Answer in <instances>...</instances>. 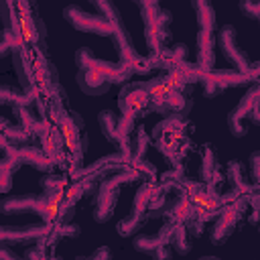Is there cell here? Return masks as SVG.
<instances>
[{
  "instance_id": "6da1fadb",
  "label": "cell",
  "mask_w": 260,
  "mask_h": 260,
  "mask_svg": "<svg viewBox=\"0 0 260 260\" xmlns=\"http://www.w3.org/2000/svg\"><path fill=\"white\" fill-rule=\"evenodd\" d=\"M63 16L73 28H77L81 32H91V35H100V37H112L114 35V24L108 18H104L102 14L93 16L89 12H83L79 6H73V4L67 6L63 10Z\"/></svg>"
},
{
  "instance_id": "7a4b0ae2",
  "label": "cell",
  "mask_w": 260,
  "mask_h": 260,
  "mask_svg": "<svg viewBox=\"0 0 260 260\" xmlns=\"http://www.w3.org/2000/svg\"><path fill=\"white\" fill-rule=\"evenodd\" d=\"M217 45H219L223 57L234 65V69H238V71L250 75L252 67H250L246 55L240 51V47H238V43H236V28H234L232 24H225V26L219 28V32H217Z\"/></svg>"
},
{
  "instance_id": "3957f363",
  "label": "cell",
  "mask_w": 260,
  "mask_h": 260,
  "mask_svg": "<svg viewBox=\"0 0 260 260\" xmlns=\"http://www.w3.org/2000/svg\"><path fill=\"white\" fill-rule=\"evenodd\" d=\"M118 106L122 114H136L144 108L150 106V91L146 87V83L142 81H132L128 85L122 87L120 98H118Z\"/></svg>"
},
{
  "instance_id": "277c9868",
  "label": "cell",
  "mask_w": 260,
  "mask_h": 260,
  "mask_svg": "<svg viewBox=\"0 0 260 260\" xmlns=\"http://www.w3.org/2000/svg\"><path fill=\"white\" fill-rule=\"evenodd\" d=\"M258 102H260V85L252 87V89L242 98V102L230 112V116H228V126H230V132H232L236 138H240V136L246 134L248 128H246L244 120L250 116L252 108H254Z\"/></svg>"
},
{
  "instance_id": "5b68a950",
  "label": "cell",
  "mask_w": 260,
  "mask_h": 260,
  "mask_svg": "<svg viewBox=\"0 0 260 260\" xmlns=\"http://www.w3.org/2000/svg\"><path fill=\"white\" fill-rule=\"evenodd\" d=\"M75 61H77L79 69H81V67L102 69V71H106L114 81H126V79L130 77V73H132L124 63H110V61H104V59H95L93 53H91L89 49H85V47L75 53Z\"/></svg>"
},
{
  "instance_id": "8992f818",
  "label": "cell",
  "mask_w": 260,
  "mask_h": 260,
  "mask_svg": "<svg viewBox=\"0 0 260 260\" xmlns=\"http://www.w3.org/2000/svg\"><path fill=\"white\" fill-rule=\"evenodd\" d=\"M112 77L102 71V69H93V67H81L77 73V85L87 93V95H102L110 89L112 85Z\"/></svg>"
},
{
  "instance_id": "52a82bcc",
  "label": "cell",
  "mask_w": 260,
  "mask_h": 260,
  "mask_svg": "<svg viewBox=\"0 0 260 260\" xmlns=\"http://www.w3.org/2000/svg\"><path fill=\"white\" fill-rule=\"evenodd\" d=\"M217 39L213 35V30H201L197 32V65L203 71H211L215 55H213V47H215Z\"/></svg>"
},
{
  "instance_id": "ba28073f",
  "label": "cell",
  "mask_w": 260,
  "mask_h": 260,
  "mask_svg": "<svg viewBox=\"0 0 260 260\" xmlns=\"http://www.w3.org/2000/svg\"><path fill=\"white\" fill-rule=\"evenodd\" d=\"M116 207V191L112 183H102L100 187V195L95 197V205H93V217L98 221H108L112 217V211Z\"/></svg>"
},
{
  "instance_id": "9c48e42d",
  "label": "cell",
  "mask_w": 260,
  "mask_h": 260,
  "mask_svg": "<svg viewBox=\"0 0 260 260\" xmlns=\"http://www.w3.org/2000/svg\"><path fill=\"white\" fill-rule=\"evenodd\" d=\"M18 26H20V32H22V37H24V43L26 45H43V41H45V24L37 18V16H32V14H22L20 18H18Z\"/></svg>"
},
{
  "instance_id": "30bf717a",
  "label": "cell",
  "mask_w": 260,
  "mask_h": 260,
  "mask_svg": "<svg viewBox=\"0 0 260 260\" xmlns=\"http://www.w3.org/2000/svg\"><path fill=\"white\" fill-rule=\"evenodd\" d=\"M236 219H238V209L236 207H230V209H225L221 215H219V219L215 221V225L211 228V242L213 244H221V242H225L228 240V236L234 232V228H236Z\"/></svg>"
},
{
  "instance_id": "8fae6325",
  "label": "cell",
  "mask_w": 260,
  "mask_h": 260,
  "mask_svg": "<svg viewBox=\"0 0 260 260\" xmlns=\"http://www.w3.org/2000/svg\"><path fill=\"white\" fill-rule=\"evenodd\" d=\"M16 156L20 158V162L32 165L39 171H47L51 167V156L45 152V148H37V146H20L16 148Z\"/></svg>"
},
{
  "instance_id": "7c38bea8",
  "label": "cell",
  "mask_w": 260,
  "mask_h": 260,
  "mask_svg": "<svg viewBox=\"0 0 260 260\" xmlns=\"http://www.w3.org/2000/svg\"><path fill=\"white\" fill-rule=\"evenodd\" d=\"M47 232V228L43 225H24L22 230H10V228H4L2 230V240L4 244H10V242H28L32 238H41L43 234Z\"/></svg>"
},
{
  "instance_id": "4fadbf2b",
  "label": "cell",
  "mask_w": 260,
  "mask_h": 260,
  "mask_svg": "<svg viewBox=\"0 0 260 260\" xmlns=\"http://www.w3.org/2000/svg\"><path fill=\"white\" fill-rule=\"evenodd\" d=\"M211 79H213V83L219 87V89H223V87H234V85H242V83H246V79H250V75H246V73H242V71H205Z\"/></svg>"
},
{
  "instance_id": "5bb4252c",
  "label": "cell",
  "mask_w": 260,
  "mask_h": 260,
  "mask_svg": "<svg viewBox=\"0 0 260 260\" xmlns=\"http://www.w3.org/2000/svg\"><path fill=\"white\" fill-rule=\"evenodd\" d=\"M158 112H169V114H179L185 116L191 110V100L185 98L181 91H171V95L156 108Z\"/></svg>"
},
{
  "instance_id": "9a60e30c",
  "label": "cell",
  "mask_w": 260,
  "mask_h": 260,
  "mask_svg": "<svg viewBox=\"0 0 260 260\" xmlns=\"http://www.w3.org/2000/svg\"><path fill=\"white\" fill-rule=\"evenodd\" d=\"M41 197H8L2 201L4 213H22V211H37Z\"/></svg>"
},
{
  "instance_id": "2e32d148",
  "label": "cell",
  "mask_w": 260,
  "mask_h": 260,
  "mask_svg": "<svg viewBox=\"0 0 260 260\" xmlns=\"http://www.w3.org/2000/svg\"><path fill=\"white\" fill-rule=\"evenodd\" d=\"M81 130H83V120H81L79 114L69 112V114H63L59 118V132H61L63 140L73 138V136H79Z\"/></svg>"
},
{
  "instance_id": "e0dca14e",
  "label": "cell",
  "mask_w": 260,
  "mask_h": 260,
  "mask_svg": "<svg viewBox=\"0 0 260 260\" xmlns=\"http://www.w3.org/2000/svg\"><path fill=\"white\" fill-rule=\"evenodd\" d=\"M98 120H100V128L104 132V136L110 142H120L122 140V136H120V118H116L114 112L104 110Z\"/></svg>"
},
{
  "instance_id": "ac0fdd59",
  "label": "cell",
  "mask_w": 260,
  "mask_h": 260,
  "mask_svg": "<svg viewBox=\"0 0 260 260\" xmlns=\"http://www.w3.org/2000/svg\"><path fill=\"white\" fill-rule=\"evenodd\" d=\"M165 246V238L162 234L160 236H138L134 240V248L138 252H148V254H154L158 248Z\"/></svg>"
},
{
  "instance_id": "d6986e66",
  "label": "cell",
  "mask_w": 260,
  "mask_h": 260,
  "mask_svg": "<svg viewBox=\"0 0 260 260\" xmlns=\"http://www.w3.org/2000/svg\"><path fill=\"white\" fill-rule=\"evenodd\" d=\"M195 12H197V24L201 30H213L215 28V10L211 4H205Z\"/></svg>"
},
{
  "instance_id": "ffe728a7",
  "label": "cell",
  "mask_w": 260,
  "mask_h": 260,
  "mask_svg": "<svg viewBox=\"0 0 260 260\" xmlns=\"http://www.w3.org/2000/svg\"><path fill=\"white\" fill-rule=\"evenodd\" d=\"M228 177L236 185V189H240V191H246L248 189V183H246V177H244V167L238 160H232L228 165Z\"/></svg>"
},
{
  "instance_id": "44dd1931",
  "label": "cell",
  "mask_w": 260,
  "mask_h": 260,
  "mask_svg": "<svg viewBox=\"0 0 260 260\" xmlns=\"http://www.w3.org/2000/svg\"><path fill=\"white\" fill-rule=\"evenodd\" d=\"M150 193H152V187H150V185H142V187L138 189V193H136V197H134V213L144 215L146 205H148V201H150V197H152Z\"/></svg>"
},
{
  "instance_id": "7402d4cb",
  "label": "cell",
  "mask_w": 260,
  "mask_h": 260,
  "mask_svg": "<svg viewBox=\"0 0 260 260\" xmlns=\"http://www.w3.org/2000/svg\"><path fill=\"white\" fill-rule=\"evenodd\" d=\"M173 246L179 254H187L191 250V244H189V238H187V230L183 225H177L173 230Z\"/></svg>"
},
{
  "instance_id": "603a6c76",
  "label": "cell",
  "mask_w": 260,
  "mask_h": 260,
  "mask_svg": "<svg viewBox=\"0 0 260 260\" xmlns=\"http://www.w3.org/2000/svg\"><path fill=\"white\" fill-rule=\"evenodd\" d=\"M140 225H142V215L132 213L130 217H124V219L118 223V234H120V236H130V234H134Z\"/></svg>"
},
{
  "instance_id": "cb8c5ba5",
  "label": "cell",
  "mask_w": 260,
  "mask_h": 260,
  "mask_svg": "<svg viewBox=\"0 0 260 260\" xmlns=\"http://www.w3.org/2000/svg\"><path fill=\"white\" fill-rule=\"evenodd\" d=\"M240 10L246 16L260 20V0H240Z\"/></svg>"
},
{
  "instance_id": "d4e9b609",
  "label": "cell",
  "mask_w": 260,
  "mask_h": 260,
  "mask_svg": "<svg viewBox=\"0 0 260 260\" xmlns=\"http://www.w3.org/2000/svg\"><path fill=\"white\" fill-rule=\"evenodd\" d=\"M81 195H83V185L81 183H75L67 191H63V201L69 203V205H75V201L81 199Z\"/></svg>"
},
{
  "instance_id": "484cf974",
  "label": "cell",
  "mask_w": 260,
  "mask_h": 260,
  "mask_svg": "<svg viewBox=\"0 0 260 260\" xmlns=\"http://www.w3.org/2000/svg\"><path fill=\"white\" fill-rule=\"evenodd\" d=\"M211 171H213V152L207 148V150H205V158H203V179H205V181H209Z\"/></svg>"
},
{
  "instance_id": "4316f807",
  "label": "cell",
  "mask_w": 260,
  "mask_h": 260,
  "mask_svg": "<svg viewBox=\"0 0 260 260\" xmlns=\"http://www.w3.org/2000/svg\"><path fill=\"white\" fill-rule=\"evenodd\" d=\"M250 167H252L254 179L260 183V152H252V156H250Z\"/></svg>"
},
{
  "instance_id": "83f0119b",
  "label": "cell",
  "mask_w": 260,
  "mask_h": 260,
  "mask_svg": "<svg viewBox=\"0 0 260 260\" xmlns=\"http://www.w3.org/2000/svg\"><path fill=\"white\" fill-rule=\"evenodd\" d=\"M248 118H250L254 124H260V102L252 108V112H250V116H248Z\"/></svg>"
},
{
  "instance_id": "f1b7e54d",
  "label": "cell",
  "mask_w": 260,
  "mask_h": 260,
  "mask_svg": "<svg viewBox=\"0 0 260 260\" xmlns=\"http://www.w3.org/2000/svg\"><path fill=\"white\" fill-rule=\"evenodd\" d=\"M189 2H191V6H193L195 10H199V8H201V6H205V4H211L209 0H189Z\"/></svg>"
},
{
  "instance_id": "f546056e",
  "label": "cell",
  "mask_w": 260,
  "mask_h": 260,
  "mask_svg": "<svg viewBox=\"0 0 260 260\" xmlns=\"http://www.w3.org/2000/svg\"><path fill=\"white\" fill-rule=\"evenodd\" d=\"M152 2H158V0H152Z\"/></svg>"
},
{
  "instance_id": "4dcf8cb0",
  "label": "cell",
  "mask_w": 260,
  "mask_h": 260,
  "mask_svg": "<svg viewBox=\"0 0 260 260\" xmlns=\"http://www.w3.org/2000/svg\"><path fill=\"white\" fill-rule=\"evenodd\" d=\"M89 2H91V0H89Z\"/></svg>"
}]
</instances>
